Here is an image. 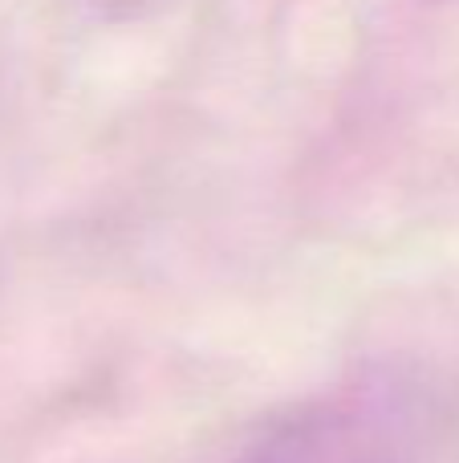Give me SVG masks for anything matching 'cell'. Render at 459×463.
<instances>
[{
  "mask_svg": "<svg viewBox=\"0 0 459 463\" xmlns=\"http://www.w3.org/2000/svg\"><path fill=\"white\" fill-rule=\"evenodd\" d=\"M244 463H387L379 407L333 402L260 443Z\"/></svg>",
  "mask_w": 459,
  "mask_h": 463,
  "instance_id": "obj_1",
  "label": "cell"
}]
</instances>
